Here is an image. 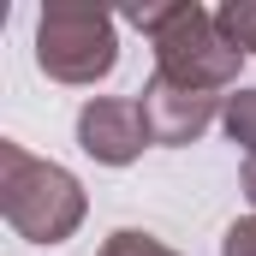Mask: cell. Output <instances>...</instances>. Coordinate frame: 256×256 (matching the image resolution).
<instances>
[{"label": "cell", "instance_id": "cell-7", "mask_svg": "<svg viewBox=\"0 0 256 256\" xmlns=\"http://www.w3.org/2000/svg\"><path fill=\"white\" fill-rule=\"evenodd\" d=\"M220 126L232 143H244V155H256V90H238V96H226V114H220Z\"/></svg>", "mask_w": 256, "mask_h": 256}, {"label": "cell", "instance_id": "cell-1", "mask_svg": "<svg viewBox=\"0 0 256 256\" xmlns=\"http://www.w3.org/2000/svg\"><path fill=\"white\" fill-rule=\"evenodd\" d=\"M131 24L155 42V72L167 84H185V90H202V96H220L244 54L220 36L214 12H202L196 0H173V6H131Z\"/></svg>", "mask_w": 256, "mask_h": 256}, {"label": "cell", "instance_id": "cell-10", "mask_svg": "<svg viewBox=\"0 0 256 256\" xmlns=\"http://www.w3.org/2000/svg\"><path fill=\"white\" fill-rule=\"evenodd\" d=\"M238 185H244V196L256 202V155H244V167H238Z\"/></svg>", "mask_w": 256, "mask_h": 256}, {"label": "cell", "instance_id": "cell-9", "mask_svg": "<svg viewBox=\"0 0 256 256\" xmlns=\"http://www.w3.org/2000/svg\"><path fill=\"white\" fill-rule=\"evenodd\" d=\"M220 256H256V214L250 220H232L226 238H220Z\"/></svg>", "mask_w": 256, "mask_h": 256}, {"label": "cell", "instance_id": "cell-5", "mask_svg": "<svg viewBox=\"0 0 256 256\" xmlns=\"http://www.w3.org/2000/svg\"><path fill=\"white\" fill-rule=\"evenodd\" d=\"M143 120H149V137L179 149V143H196L202 131L214 126V114H226L220 96H202V90H185V84H167L161 72L143 84Z\"/></svg>", "mask_w": 256, "mask_h": 256}, {"label": "cell", "instance_id": "cell-4", "mask_svg": "<svg viewBox=\"0 0 256 256\" xmlns=\"http://www.w3.org/2000/svg\"><path fill=\"white\" fill-rule=\"evenodd\" d=\"M78 143H84V155H96L108 167H131L155 137H149V120H143L137 96H96L78 114Z\"/></svg>", "mask_w": 256, "mask_h": 256}, {"label": "cell", "instance_id": "cell-8", "mask_svg": "<svg viewBox=\"0 0 256 256\" xmlns=\"http://www.w3.org/2000/svg\"><path fill=\"white\" fill-rule=\"evenodd\" d=\"M96 256H179V250H167L161 238H149V232H131V226H126V232H114V238H108Z\"/></svg>", "mask_w": 256, "mask_h": 256}, {"label": "cell", "instance_id": "cell-6", "mask_svg": "<svg viewBox=\"0 0 256 256\" xmlns=\"http://www.w3.org/2000/svg\"><path fill=\"white\" fill-rule=\"evenodd\" d=\"M214 24H220V36H226L238 54H256V0H232V6H220Z\"/></svg>", "mask_w": 256, "mask_h": 256}, {"label": "cell", "instance_id": "cell-3", "mask_svg": "<svg viewBox=\"0 0 256 256\" xmlns=\"http://www.w3.org/2000/svg\"><path fill=\"white\" fill-rule=\"evenodd\" d=\"M120 60V42H114V18L102 6H84V0H60L42 12L36 24V66L60 84H96L108 78Z\"/></svg>", "mask_w": 256, "mask_h": 256}, {"label": "cell", "instance_id": "cell-2", "mask_svg": "<svg viewBox=\"0 0 256 256\" xmlns=\"http://www.w3.org/2000/svg\"><path fill=\"white\" fill-rule=\"evenodd\" d=\"M0 214L30 244H60L84 226V191L78 179L30 155L24 143H0Z\"/></svg>", "mask_w": 256, "mask_h": 256}]
</instances>
